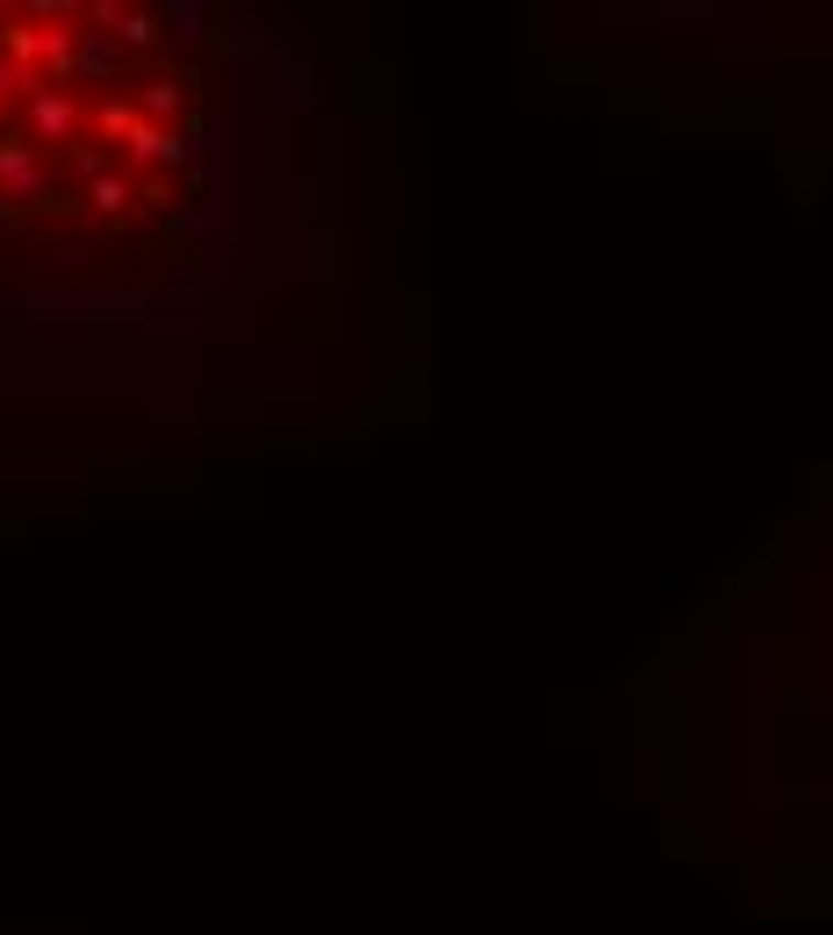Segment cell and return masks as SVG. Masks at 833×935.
I'll return each mask as SVG.
<instances>
[{
	"label": "cell",
	"instance_id": "1",
	"mask_svg": "<svg viewBox=\"0 0 833 935\" xmlns=\"http://www.w3.org/2000/svg\"><path fill=\"white\" fill-rule=\"evenodd\" d=\"M94 202H101V209H122V202H130V181H101V187H94Z\"/></svg>",
	"mask_w": 833,
	"mask_h": 935
}]
</instances>
